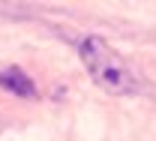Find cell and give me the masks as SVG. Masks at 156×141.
<instances>
[{"label": "cell", "instance_id": "6da1fadb", "mask_svg": "<svg viewBox=\"0 0 156 141\" xmlns=\"http://www.w3.org/2000/svg\"><path fill=\"white\" fill-rule=\"evenodd\" d=\"M81 60L87 66L90 78L96 81L102 90L117 93V96L138 90V78L132 75V69L126 66V60L102 36H87L81 42Z\"/></svg>", "mask_w": 156, "mask_h": 141}, {"label": "cell", "instance_id": "7a4b0ae2", "mask_svg": "<svg viewBox=\"0 0 156 141\" xmlns=\"http://www.w3.org/2000/svg\"><path fill=\"white\" fill-rule=\"evenodd\" d=\"M0 87L9 90V93H15V96H21V99H36V87H33V81L27 78L18 66L0 69Z\"/></svg>", "mask_w": 156, "mask_h": 141}]
</instances>
